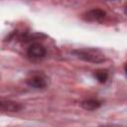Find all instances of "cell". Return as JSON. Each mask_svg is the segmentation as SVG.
<instances>
[{
    "instance_id": "6da1fadb",
    "label": "cell",
    "mask_w": 127,
    "mask_h": 127,
    "mask_svg": "<svg viewBox=\"0 0 127 127\" xmlns=\"http://www.w3.org/2000/svg\"><path fill=\"white\" fill-rule=\"evenodd\" d=\"M74 54L81 60L90 63H101L104 61V56L98 51L94 49H83L74 51Z\"/></svg>"
},
{
    "instance_id": "7a4b0ae2",
    "label": "cell",
    "mask_w": 127,
    "mask_h": 127,
    "mask_svg": "<svg viewBox=\"0 0 127 127\" xmlns=\"http://www.w3.org/2000/svg\"><path fill=\"white\" fill-rule=\"evenodd\" d=\"M46 53L47 52H46L45 47L39 43L32 44L28 49V56L34 60H39V59L44 58L46 56Z\"/></svg>"
},
{
    "instance_id": "3957f363",
    "label": "cell",
    "mask_w": 127,
    "mask_h": 127,
    "mask_svg": "<svg viewBox=\"0 0 127 127\" xmlns=\"http://www.w3.org/2000/svg\"><path fill=\"white\" fill-rule=\"evenodd\" d=\"M24 108V106L18 102L0 98V110H4L7 112H19Z\"/></svg>"
},
{
    "instance_id": "277c9868",
    "label": "cell",
    "mask_w": 127,
    "mask_h": 127,
    "mask_svg": "<svg viewBox=\"0 0 127 127\" xmlns=\"http://www.w3.org/2000/svg\"><path fill=\"white\" fill-rule=\"evenodd\" d=\"M105 17V12L101 9H93L84 14V19L89 22H99Z\"/></svg>"
},
{
    "instance_id": "5b68a950",
    "label": "cell",
    "mask_w": 127,
    "mask_h": 127,
    "mask_svg": "<svg viewBox=\"0 0 127 127\" xmlns=\"http://www.w3.org/2000/svg\"><path fill=\"white\" fill-rule=\"evenodd\" d=\"M27 83L34 87V88H44L46 85H47V82H46V79L41 76V75H38V74H35V75H32L31 77H29L27 79Z\"/></svg>"
},
{
    "instance_id": "8992f818",
    "label": "cell",
    "mask_w": 127,
    "mask_h": 127,
    "mask_svg": "<svg viewBox=\"0 0 127 127\" xmlns=\"http://www.w3.org/2000/svg\"><path fill=\"white\" fill-rule=\"evenodd\" d=\"M100 105H101L100 101H98L96 99H86L81 102V106L85 110H95V109L99 108Z\"/></svg>"
},
{
    "instance_id": "52a82bcc",
    "label": "cell",
    "mask_w": 127,
    "mask_h": 127,
    "mask_svg": "<svg viewBox=\"0 0 127 127\" xmlns=\"http://www.w3.org/2000/svg\"><path fill=\"white\" fill-rule=\"evenodd\" d=\"M94 76L96 77V79H97L99 82L103 83V82H105V81L107 80V78H108V73H107V71H106V70L98 69V70H96V71H95Z\"/></svg>"
}]
</instances>
